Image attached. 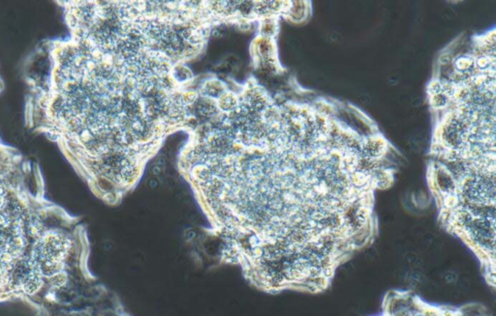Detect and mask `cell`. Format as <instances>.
Returning <instances> with one entry per match:
<instances>
[{
	"instance_id": "cell-1",
	"label": "cell",
	"mask_w": 496,
	"mask_h": 316,
	"mask_svg": "<svg viewBox=\"0 0 496 316\" xmlns=\"http://www.w3.org/2000/svg\"><path fill=\"white\" fill-rule=\"evenodd\" d=\"M237 145L213 175L229 257L271 293L325 292L377 236L370 158L342 132L282 129Z\"/></svg>"
},
{
	"instance_id": "cell-2",
	"label": "cell",
	"mask_w": 496,
	"mask_h": 316,
	"mask_svg": "<svg viewBox=\"0 0 496 316\" xmlns=\"http://www.w3.org/2000/svg\"><path fill=\"white\" fill-rule=\"evenodd\" d=\"M373 316H492L481 304L459 307L428 303L410 290L392 289L383 298L381 311Z\"/></svg>"
},
{
	"instance_id": "cell-3",
	"label": "cell",
	"mask_w": 496,
	"mask_h": 316,
	"mask_svg": "<svg viewBox=\"0 0 496 316\" xmlns=\"http://www.w3.org/2000/svg\"><path fill=\"white\" fill-rule=\"evenodd\" d=\"M449 97L447 95V92H437L434 94H431V105L433 107L436 108H442L448 105Z\"/></svg>"
},
{
	"instance_id": "cell-4",
	"label": "cell",
	"mask_w": 496,
	"mask_h": 316,
	"mask_svg": "<svg viewBox=\"0 0 496 316\" xmlns=\"http://www.w3.org/2000/svg\"><path fill=\"white\" fill-rule=\"evenodd\" d=\"M455 65L459 71H466L474 66V60L469 56H461L456 61Z\"/></svg>"
},
{
	"instance_id": "cell-5",
	"label": "cell",
	"mask_w": 496,
	"mask_h": 316,
	"mask_svg": "<svg viewBox=\"0 0 496 316\" xmlns=\"http://www.w3.org/2000/svg\"><path fill=\"white\" fill-rule=\"evenodd\" d=\"M491 64H495V60L491 61V57L489 56H481L476 61V65L480 69H487L491 67Z\"/></svg>"
}]
</instances>
